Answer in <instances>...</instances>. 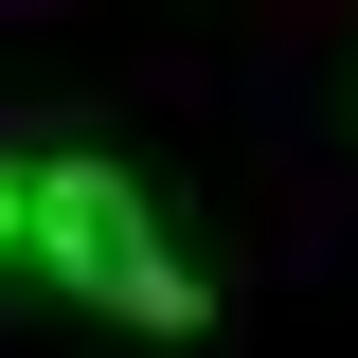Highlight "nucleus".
Segmentation results:
<instances>
[{
	"label": "nucleus",
	"mask_w": 358,
	"mask_h": 358,
	"mask_svg": "<svg viewBox=\"0 0 358 358\" xmlns=\"http://www.w3.org/2000/svg\"><path fill=\"white\" fill-rule=\"evenodd\" d=\"M0 251H36V162H0Z\"/></svg>",
	"instance_id": "f03ea898"
},
{
	"label": "nucleus",
	"mask_w": 358,
	"mask_h": 358,
	"mask_svg": "<svg viewBox=\"0 0 358 358\" xmlns=\"http://www.w3.org/2000/svg\"><path fill=\"white\" fill-rule=\"evenodd\" d=\"M36 268L72 287V305L143 322V341H197V322H215V287L179 268V233L143 215L126 162H36Z\"/></svg>",
	"instance_id": "f257e3e1"
}]
</instances>
